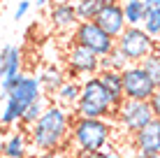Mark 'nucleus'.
Listing matches in <instances>:
<instances>
[{
	"instance_id": "nucleus-1",
	"label": "nucleus",
	"mask_w": 160,
	"mask_h": 158,
	"mask_svg": "<svg viewBox=\"0 0 160 158\" xmlns=\"http://www.w3.org/2000/svg\"><path fill=\"white\" fill-rule=\"evenodd\" d=\"M70 123H72V114L70 110L49 102L42 116L28 128L30 142L40 154L44 151H65L70 149Z\"/></svg>"
},
{
	"instance_id": "nucleus-2",
	"label": "nucleus",
	"mask_w": 160,
	"mask_h": 158,
	"mask_svg": "<svg viewBox=\"0 0 160 158\" xmlns=\"http://www.w3.org/2000/svg\"><path fill=\"white\" fill-rule=\"evenodd\" d=\"M114 123L107 119H77L72 116L70 123V146L74 154H88V151H102L112 144Z\"/></svg>"
},
{
	"instance_id": "nucleus-3",
	"label": "nucleus",
	"mask_w": 160,
	"mask_h": 158,
	"mask_svg": "<svg viewBox=\"0 0 160 158\" xmlns=\"http://www.w3.org/2000/svg\"><path fill=\"white\" fill-rule=\"evenodd\" d=\"M72 116L77 119H112L114 114V102L109 91L102 86V81L98 74L86 77L81 81L79 100L72 107Z\"/></svg>"
},
{
	"instance_id": "nucleus-4",
	"label": "nucleus",
	"mask_w": 160,
	"mask_h": 158,
	"mask_svg": "<svg viewBox=\"0 0 160 158\" xmlns=\"http://www.w3.org/2000/svg\"><path fill=\"white\" fill-rule=\"evenodd\" d=\"M156 44L158 42L153 40V37H148L139 26H128V28L114 40V47L123 54V58L130 65H137V63L144 61L146 56H151V54L156 51Z\"/></svg>"
},
{
	"instance_id": "nucleus-5",
	"label": "nucleus",
	"mask_w": 160,
	"mask_h": 158,
	"mask_svg": "<svg viewBox=\"0 0 160 158\" xmlns=\"http://www.w3.org/2000/svg\"><path fill=\"white\" fill-rule=\"evenodd\" d=\"M112 119L118 123V128L123 133H137L139 128H144L148 121H153V114H151V107H148V100H125L114 110Z\"/></svg>"
},
{
	"instance_id": "nucleus-6",
	"label": "nucleus",
	"mask_w": 160,
	"mask_h": 158,
	"mask_svg": "<svg viewBox=\"0 0 160 158\" xmlns=\"http://www.w3.org/2000/svg\"><path fill=\"white\" fill-rule=\"evenodd\" d=\"M72 44H79L93 51L95 56H107L109 51L114 49V40L104 33L95 21H79L72 30Z\"/></svg>"
},
{
	"instance_id": "nucleus-7",
	"label": "nucleus",
	"mask_w": 160,
	"mask_h": 158,
	"mask_svg": "<svg viewBox=\"0 0 160 158\" xmlns=\"http://www.w3.org/2000/svg\"><path fill=\"white\" fill-rule=\"evenodd\" d=\"M121 84H123V98L125 100H148L156 91V84L148 79V74L142 70V65H128L121 72Z\"/></svg>"
},
{
	"instance_id": "nucleus-8",
	"label": "nucleus",
	"mask_w": 160,
	"mask_h": 158,
	"mask_svg": "<svg viewBox=\"0 0 160 158\" xmlns=\"http://www.w3.org/2000/svg\"><path fill=\"white\" fill-rule=\"evenodd\" d=\"M65 65H68V74L70 77H93L100 72V56H95L93 51L79 47V44H70L65 51Z\"/></svg>"
},
{
	"instance_id": "nucleus-9",
	"label": "nucleus",
	"mask_w": 160,
	"mask_h": 158,
	"mask_svg": "<svg viewBox=\"0 0 160 158\" xmlns=\"http://www.w3.org/2000/svg\"><path fill=\"white\" fill-rule=\"evenodd\" d=\"M42 93V86H40V77H35V74H19V79L14 81V86L5 93V98H9L12 102H16L19 107H28L30 102H35Z\"/></svg>"
},
{
	"instance_id": "nucleus-10",
	"label": "nucleus",
	"mask_w": 160,
	"mask_h": 158,
	"mask_svg": "<svg viewBox=\"0 0 160 158\" xmlns=\"http://www.w3.org/2000/svg\"><path fill=\"white\" fill-rule=\"evenodd\" d=\"M130 137H132V149H135L137 154H142V156L160 154V121L158 119L148 121L144 128L132 133Z\"/></svg>"
},
{
	"instance_id": "nucleus-11",
	"label": "nucleus",
	"mask_w": 160,
	"mask_h": 158,
	"mask_svg": "<svg viewBox=\"0 0 160 158\" xmlns=\"http://www.w3.org/2000/svg\"><path fill=\"white\" fill-rule=\"evenodd\" d=\"M0 54H2V61H5L0 89H2V93H7V91L14 86V81L19 79V74H21V68H23V51H21L19 47H14V44H7Z\"/></svg>"
},
{
	"instance_id": "nucleus-12",
	"label": "nucleus",
	"mask_w": 160,
	"mask_h": 158,
	"mask_svg": "<svg viewBox=\"0 0 160 158\" xmlns=\"http://www.w3.org/2000/svg\"><path fill=\"white\" fill-rule=\"evenodd\" d=\"M95 21L100 28L107 33L112 40H116V37L123 33L128 26H125V16H123V7H121V0L118 3H112V5H107V7L102 9L100 14L95 16Z\"/></svg>"
},
{
	"instance_id": "nucleus-13",
	"label": "nucleus",
	"mask_w": 160,
	"mask_h": 158,
	"mask_svg": "<svg viewBox=\"0 0 160 158\" xmlns=\"http://www.w3.org/2000/svg\"><path fill=\"white\" fill-rule=\"evenodd\" d=\"M49 19H51V26H53L58 33L74 30V26L79 23L72 3H56V5L51 7V12H49Z\"/></svg>"
},
{
	"instance_id": "nucleus-14",
	"label": "nucleus",
	"mask_w": 160,
	"mask_h": 158,
	"mask_svg": "<svg viewBox=\"0 0 160 158\" xmlns=\"http://www.w3.org/2000/svg\"><path fill=\"white\" fill-rule=\"evenodd\" d=\"M112 3H118V0H77L74 3L77 19L79 21H93L107 5H112Z\"/></svg>"
},
{
	"instance_id": "nucleus-15",
	"label": "nucleus",
	"mask_w": 160,
	"mask_h": 158,
	"mask_svg": "<svg viewBox=\"0 0 160 158\" xmlns=\"http://www.w3.org/2000/svg\"><path fill=\"white\" fill-rule=\"evenodd\" d=\"M98 77H100L102 86L109 91V95H112V102H114V110L123 102V84H121V72H109V70H100L98 72Z\"/></svg>"
},
{
	"instance_id": "nucleus-16",
	"label": "nucleus",
	"mask_w": 160,
	"mask_h": 158,
	"mask_svg": "<svg viewBox=\"0 0 160 158\" xmlns=\"http://www.w3.org/2000/svg\"><path fill=\"white\" fill-rule=\"evenodd\" d=\"M79 91H81V81L77 79H65V84L56 91V105L65 107V110H72L79 100Z\"/></svg>"
},
{
	"instance_id": "nucleus-17",
	"label": "nucleus",
	"mask_w": 160,
	"mask_h": 158,
	"mask_svg": "<svg viewBox=\"0 0 160 158\" xmlns=\"http://www.w3.org/2000/svg\"><path fill=\"white\" fill-rule=\"evenodd\" d=\"M2 156L5 158H26L28 156V146H26V130H16L12 133L2 144Z\"/></svg>"
},
{
	"instance_id": "nucleus-18",
	"label": "nucleus",
	"mask_w": 160,
	"mask_h": 158,
	"mask_svg": "<svg viewBox=\"0 0 160 158\" xmlns=\"http://www.w3.org/2000/svg\"><path fill=\"white\" fill-rule=\"evenodd\" d=\"M49 102H51V100H49V95H40L35 102H30V105L23 110L21 119H19V126H21L19 130H26V133H28V128H30L32 123H35L37 119L42 116V112L47 110V105H49Z\"/></svg>"
},
{
	"instance_id": "nucleus-19",
	"label": "nucleus",
	"mask_w": 160,
	"mask_h": 158,
	"mask_svg": "<svg viewBox=\"0 0 160 158\" xmlns=\"http://www.w3.org/2000/svg\"><path fill=\"white\" fill-rule=\"evenodd\" d=\"M63 84H65V74L60 72L58 68H47V70L40 74L42 93H53V95H56V91H58Z\"/></svg>"
},
{
	"instance_id": "nucleus-20",
	"label": "nucleus",
	"mask_w": 160,
	"mask_h": 158,
	"mask_svg": "<svg viewBox=\"0 0 160 158\" xmlns=\"http://www.w3.org/2000/svg\"><path fill=\"white\" fill-rule=\"evenodd\" d=\"M121 7H123L125 26H142V19L146 12L142 0H121Z\"/></svg>"
},
{
	"instance_id": "nucleus-21",
	"label": "nucleus",
	"mask_w": 160,
	"mask_h": 158,
	"mask_svg": "<svg viewBox=\"0 0 160 158\" xmlns=\"http://www.w3.org/2000/svg\"><path fill=\"white\" fill-rule=\"evenodd\" d=\"M142 30L146 33L148 37L153 40H160V7H153V9H146L144 12V19H142Z\"/></svg>"
},
{
	"instance_id": "nucleus-22",
	"label": "nucleus",
	"mask_w": 160,
	"mask_h": 158,
	"mask_svg": "<svg viewBox=\"0 0 160 158\" xmlns=\"http://www.w3.org/2000/svg\"><path fill=\"white\" fill-rule=\"evenodd\" d=\"M128 65H130V63L123 58V54H121L116 47H114L107 56L100 58V70H109V72H123Z\"/></svg>"
},
{
	"instance_id": "nucleus-23",
	"label": "nucleus",
	"mask_w": 160,
	"mask_h": 158,
	"mask_svg": "<svg viewBox=\"0 0 160 158\" xmlns=\"http://www.w3.org/2000/svg\"><path fill=\"white\" fill-rule=\"evenodd\" d=\"M139 65H142V70L148 74V79L156 84V89H160V56H158V54L153 51L151 56H146Z\"/></svg>"
},
{
	"instance_id": "nucleus-24",
	"label": "nucleus",
	"mask_w": 160,
	"mask_h": 158,
	"mask_svg": "<svg viewBox=\"0 0 160 158\" xmlns=\"http://www.w3.org/2000/svg\"><path fill=\"white\" fill-rule=\"evenodd\" d=\"M148 107H151L153 119H158V121H160V89H156V91H153V95L148 98Z\"/></svg>"
},
{
	"instance_id": "nucleus-25",
	"label": "nucleus",
	"mask_w": 160,
	"mask_h": 158,
	"mask_svg": "<svg viewBox=\"0 0 160 158\" xmlns=\"http://www.w3.org/2000/svg\"><path fill=\"white\" fill-rule=\"evenodd\" d=\"M28 9H30V0H21L19 7H16V12H14V21H21L26 14H28Z\"/></svg>"
},
{
	"instance_id": "nucleus-26",
	"label": "nucleus",
	"mask_w": 160,
	"mask_h": 158,
	"mask_svg": "<svg viewBox=\"0 0 160 158\" xmlns=\"http://www.w3.org/2000/svg\"><path fill=\"white\" fill-rule=\"evenodd\" d=\"M32 158H68V154L65 151H44V154H37Z\"/></svg>"
},
{
	"instance_id": "nucleus-27",
	"label": "nucleus",
	"mask_w": 160,
	"mask_h": 158,
	"mask_svg": "<svg viewBox=\"0 0 160 158\" xmlns=\"http://www.w3.org/2000/svg\"><path fill=\"white\" fill-rule=\"evenodd\" d=\"M104 158H125V156L118 154L116 149H112V146H109V149H104Z\"/></svg>"
},
{
	"instance_id": "nucleus-28",
	"label": "nucleus",
	"mask_w": 160,
	"mask_h": 158,
	"mask_svg": "<svg viewBox=\"0 0 160 158\" xmlns=\"http://www.w3.org/2000/svg\"><path fill=\"white\" fill-rule=\"evenodd\" d=\"M144 9H153V7H160V0H142Z\"/></svg>"
},
{
	"instance_id": "nucleus-29",
	"label": "nucleus",
	"mask_w": 160,
	"mask_h": 158,
	"mask_svg": "<svg viewBox=\"0 0 160 158\" xmlns=\"http://www.w3.org/2000/svg\"><path fill=\"white\" fill-rule=\"evenodd\" d=\"M135 158H160V154H151V156H142V154H137Z\"/></svg>"
},
{
	"instance_id": "nucleus-30",
	"label": "nucleus",
	"mask_w": 160,
	"mask_h": 158,
	"mask_svg": "<svg viewBox=\"0 0 160 158\" xmlns=\"http://www.w3.org/2000/svg\"><path fill=\"white\" fill-rule=\"evenodd\" d=\"M47 3H49V0H35V7H44Z\"/></svg>"
},
{
	"instance_id": "nucleus-31",
	"label": "nucleus",
	"mask_w": 160,
	"mask_h": 158,
	"mask_svg": "<svg viewBox=\"0 0 160 158\" xmlns=\"http://www.w3.org/2000/svg\"><path fill=\"white\" fill-rule=\"evenodd\" d=\"M156 54H158V56H160V44H156Z\"/></svg>"
},
{
	"instance_id": "nucleus-32",
	"label": "nucleus",
	"mask_w": 160,
	"mask_h": 158,
	"mask_svg": "<svg viewBox=\"0 0 160 158\" xmlns=\"http://www.w3.org/2000/svg\"><path fill=\"white\" fill-rule=\"evenodd\" d=\"M68 158H79V156H74V154H68Z\"/></svg>"
}]
</instances>
